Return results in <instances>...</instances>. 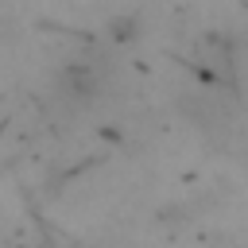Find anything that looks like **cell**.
I'll return each instance as SVG.
<instances>
[{"label": "cell", "mask_w": 248, "mask_h": 248, "mask_svg": "<svg viewBox=\"0 0 248 248\" xmlns=\"http://www.w3.org/2000/svg\"><path fill=\"white\" fill-rule=\"evenodd\" d=\"M190 54H194V70L209 85H225V89L236 85V50H232V39L225 31H202L194 39Z\"/></svg>", "instance_id": "6da1fadb"}, {"label": "cell", "mask_w": 248, "mask_h": 248, "mask_svg": "<svg viewBox=\"0 0 248 248\" xmlns=\"http://www.w3.org/2000/svg\"><path fill=\"white\" fill-rule=\"evenodd\" d=\"M54 85H58V93H62L66 101H78V105L101 97V74H97L89 62H66V66L54 74Z\"/></svg>", "instance_id": "7a4b0ae2"}, {"label": "cell", "mask_w": 248, "mask_h": 248, "mask_svg": "<svg viewBox=\"0 0 248 248\" xmlns=\"http://www.w3.org/2000/svg\"><path fill=\"white\" fill-rule=\"evenodd\" d=\"M140 31H136V19L132 16H124V19H112V39L116 43H132Z\"/></svg>", "instance_id": "3957f363"}]
</instances>
